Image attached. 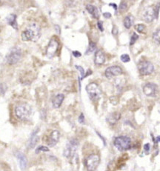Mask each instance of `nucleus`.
<instances>
[{
    "label": "nucleus",
    "mask_w": 160,
    "mask_h": 171,
    "mask_svg": "<svg viewBox=\"0 0 160 171\" xmlns=\"http://www.w3.org/2000/svg\"><path fill=\"white\" fill-rule=\"evenodd\" d=\"M76 68L79 70V71L80 72V74H81L82 79L85 78V70H84V68H83V67L77 66H77H76Z\"/></svg>",
    "instance_id": "obj_29"
},
{
    "label": "nucleus",
    "mask_w": 160,
    "mask_h": 171,
    "mask_svg": "<svg viewBox=\"0 0 160 171\" xmlns=\"http://www.w3.org/2000/svg\"><path fill=\"white\" fill-rule=\"evenodd\" d=\"M86 91H87L90 98L93 101L98 100L100 96H101V90H100L99 87L98 86V85L94 82L88 84L87 87H86Z\"/></svg>",
    "instance_id": "obj_4"
},
{
    "label": "nucleus",
    "mask_w": 160,
    "mask_h": 171,
    "mask_svg": "<svg viewBox=\"0 0 160 171\" xmlns=\"http://www.w3.org/2000/svg\"><path fill=\"white\" fill-rule=\"evenodd\" d=\"M138 69L139 73L143 76H147V75L151 74L154 70V67L151 62L148 61H142L139 62L138 65Z\"/></svg>",
    "instance_id": "obj_7"
},
{
    "label": "nucleus",
    "mask_w": 160,
    "mask_h": 171,
    "mask_svg": "<svg viewBox=\"0 0 160 171\" xmlns=\"http://www.w3.org/2000/svg\"><path fill=\"white\" fill-rule=\"evenodd\" d=\"M121 114L118 112H114V113H110L108 117H107V121L110 125H114L116 122H117L120 119Z\"/></svg>",
    "instance_id": "obj_16"
},
{
    "label": "nucleus",
    "mask_w": 160,
    "mask_h": 171,
    "mask_svg": "<svg viewBox=\"0 0 160 171\" xmlns=\"http://www.w3.org/2000/svg\"><path fill=\"white\" fill-rule=\"evenodd\" d=\"M122 73V69L119 66H111L106 69L104 74L108 79H111L114 76H120Z\"/></svg>",
    "instance_id": "obj_11"
},
{
    "label": "nucleus",
    "mask_w": 160,
    "mask_h": 171,
    "mask_svg": "<svg viewBox=\"0 0 160 171\" xmlns=\"http://www.w3.org/2000/svg\"><path fill=\"white\" fill-rule=\"evenodd\" d=\"M41 36V30L37 24L31 23L22 33V39L24 42H36Z\"/></svg>",
    "instance_id": "obj_1"
},
{
    "label": "nucleus",
    "mask_w": 160,
    "mask_h": 171,
    "mask_svg": "<svg viewBox=\"0 0 160 171\" xmlns=\"http://www.w3.org/2000/svg\"><path fill=\"white\" fill-rule=\"evenodd\" d=\"M100 162L99 156L96 154H91L85 159V165L88 171H94L97 168Z\"/></svg>",
    "instance_id": "obj_6"
},
{
    "label": "nucleus",
    "mask_w": 160,
    "mask_h": 171,
    "mask_svg": "<svg viewBox=\"0 0 160 171\" xmlns=\"http://www.w3.org/2000/svg\"><path fill=\"white\" fill-rule=\"evenodd\" d=\"M91 73H92V71H91V70H88V73H86V75H85V77L88 76H89V75H91Z\"/></svg>",
    "instance_id": "obj_38"
},
{
    "label": "nucleus",
    "mask_w": 160,
    "mask_h": 171,
    "mask_svg": "<svg viewBox=\"0 0 160 171\" xmlns=\"http://www.w3.org/2000/svg\"><path fill=\"white\" fill-rule=\"evenodd\" d=\"M86 10L88 11V13L91 14V16H93L95 19H98L99 17V13L98 9L95 6L92 5H86Z\"/></svg>",
    "instance_id": "obj_19"
},
{
    "label": "nucleus",
    "mask_w": 160,
    "mask_h": 171,
    "mask_svg": "<svg viewBox=\"0 0 160 171\" xmlns=\"http://www.w3.org/2000/svg\"><path fill=\"white\" fill-rule=\"evenodd\" d=\"M127 8H128L127 3H125V2H121L120 5V11L123 12L125 11V10H127Z\"/></svg>",
    "instance_id": "obj_28"
},
{
    "label": "nucleus",
    "mask_w": 160,
    "mask_h": 171,
    "mask_svg": "<svg viewBox=\"0 0 160 171\" xmlns=\"http://www.w3.org/2000/svg\"><path fill=\"white\" fill-rule=\"evenodd\" d=\"M32 113V108L30 105L27 103H23L16 106L15 108V114L18 119L26 120L29 119Z\"/></svg>",
    "instance_id": "obj_2"
},
{
    "label": "nucleus",
    "mask_w": 160,
    "mask_h": 171,
    "mask_svg": "<svg viewBox=\"0 0 160 171\" xmlns=\"http://www.w3.org/2000/svg\"><path fill=\"white\" fill-rule=\"evenodd\" d=\"M78 144H79V142L77 139H72L69 142L64 150V156L65 157L67 158L73 157L77 149Z\"/></svg>",
    "instance_id": "obj_8"
},
{
    "label": "nucleus",
    "mask_w": 160,
    "mask_h": 171,
    "mask_svg": "<svg viewBox=\"0 0 160 171\" xmlns=\"http://www.w3.org/2000/svg\"><path fill=\"white\" fill-rule=\"evenodd\" d=\"M110 6H112L113 8H114L115 11H116V9H117V7H116V4H110Z\"/></svg>",
    "instance_id": "obj_37"
},
{
    "label": "nucleus",
    "mask_w": 160,
    "mask_h": 171,
    "mask_svg": "<svg viewBox=\"0 0 160 171\" xmlns=\"http://www.w3.org/2000/svg\"><path fill=\"white\" fill-rule=\"evenodd\" d=\"M105 62V56H104V53L101 50H97L95 54V59H94V62L96 65H101L104 64Z\"/></svg>",
    "instance_id": "obj_15"
},
{
    "label": "nucleus",
    "mask_w": 160,
    "mask_h": 171,
    "mask_svg": "<svg viewBox=\"0 0 160 171\" xmlns=\"http://www.w3.org/2000/svg\"><path fill=\"white\" fill-rule=\"evenodd\" d=\"M6 20H7L8 23L10 24V25L12 26L14 29L17 30L18 26H17V22H16V16L15 14H11L6 18Z\"/></svg>",
    "instance_id": "obj_20"
},
{
    "label": "nucleus",
    "mask_w": 160,
    "mask_h": 171,
    "mask_svg": "<svg viewBox=\"0 0 160 171\" xmlns=\"http://www.w3.org/2000/svg\"><path fill=\"white\" fill-rule=\"evenodd\" d=\"M49 148L45 146H40L36 149V153H39L40 152H48Z\"/></svg>",
    "instance_id": "obj_24"
},
{
    "label": "nucleus",
    "mask_w": 160,
    "mask_h": 171,
    "mask_svg": "<svg viewBox=\"0 0 160 171\" xmlns=\"http://www.w3.org/2000/svg\"><path fill=\"white\" fill-rule=\"evenodd\" d=\"M157 88L158 87L157 85L153 84V83H147L143 87V92L147 96L154 97L157 95Z\"/></svg>",
    "instance_id": "obj_10"
},
{
    "label": "nucleus",
    "mask_w": 160,
    "mask_h": 171,
    "mask_svg": "<svg viewBox=\"0 0 160 171\" xmlns=\"http://www.w3.org/2000/svg\"><path fill=\"white\" fill-rule=\"evenodd\" d=\"M65 99V96L61 93L57 94L56 96L54 97L53 100V106L54 108H58L61 105V103L63 102V100Z\"/></svg>",
    "instance_id": "obj_18"
},
{
    "label": "nucleus",
    "mask_w": 160,
    "mask_h": 171,
    "mask_svg": "<svg viewBox=\"0 0 160 171\" xmlns=\"http://www.w3.org/2000/svg\"><path fill=\"white\" fill-rule=\"evenodd\" d=\"M135 29H136L139 33H142L145 30V25H143V24H139L135 26Z\"/></svg>",
    "instance_id": "obj_27"
},
{
    "label": "nucleus",
    "mask_w": 160,
    "mask_h": 171,
    "mask_svg": "<svg viewBox=\"0 0 160 171\" xmlns=\"http://www.w3.org/2000/svg\"><path fill=\"white\" fill-rule=\"evenodd\" d=\"M138 39H139V36L137 35L136 33H133V35L131 36V42H130L131 45H133V44L136 42Z\"/></svg>",
    "instance_id": "obj_25"
},
{
    "label": "nucleus",
    "mask_w": 160,
    "mask_h": 171,
    "mask_svg": "<svg viewBox=\"0 0 160 171\" xmlns=\"http://www.w3.org/2000/svg\"><path fill=\"white\" fill-rule=\"evenodd\" d=\"M96 48V44L94 43V42H90L89 46H88V49H87V50H86L85 54H86V55H88V54H92V53L95 51Z\"/></svg>",
    "instance_id": "obj_22"
},
{
    "label": "nucleus",
    "mask_w": 160,
    "mask_h": 171,
    "mask_svg": "<svg viewBox=\"0 0 160 171\" xmlns=\"http://www.w3.org/2000/svg\"><path fill=\"white\" fill-rule=\"evenodd\" d=\"M156 142H160V136L156 138Z\"/></svg>",
    "instance_id": "obj_39"
},
{
    "label": "nucleus",
    "mask_w": 160,
    "mask_h": 171,
    "mask_svg": "<svg viewBox=\"0 0 160 171\" xmlns=\"http://www.w3.org/2000/svg\"><path fill=\"white\" fill-rule=\"evenodd\" d=\"M98 28H99V29L101 30V31H103L104 30V28H103V22L102 21H99L97 23Z\"/></svg>",
    "instance_id": "obj_30"
},
{
    "label": "nucleus",
    "mask_w": 160,
    "mask_h": 171,
    "mask_svg": "<svg viewBox=\"0 0 160 171\" xmlns=\"http://www.w3.org/2000/svg\"><path fill=\"white\" fill-rule=\"evenodd\" d=\"M59 43L54 39H52L49 42L48 47L46 49V56L49 59H52L55 56L56 53L58 50Z\"/></svg>",
    "instance_id": "obj_9"
},
{
    "label": "nucleus",
    "mask_w": 160,
    "mask_h": 171,
    "mask_svg": "<svg viewBox=\"0 0 160 171\" xmlns=\"http://www.w3.org/2000/svg\"><path fill=\"white\" fill-rule=\"evenodd\" d=\"M16 158H18L19 162V166L22 170H24L27 168V164H28V161L27 158L21 152H17L16 153Z\"/></svg>",
    "instance_id": "obj_14"
},
{
    "label": "nucleus",
    "mask_w": 160,
    "mask_h": 171,
    "mask_svg": "<svg viewBox=\"0 0 160 171\" xmlns=\"http://www.w3.org/2000/svg\"><path fill=\"white\" fill-rule=\"evenodd\" d=\"M144 150L145 151V153L147 154L150 151V144H145L144 145Z\"/></svg>",
    "instance_id": "obj_32"
},
{
    "label": "nucleus",
    "mask_w": 160,
    "mask_h": 171,
    "mask_svg": "<svg viewBox=\"0 0 160 171\" xmlns=\"http://www.w3.org/2000/svg\"><path fill=\"white\" fill-rule=\"evenodd\" d=\"M103 16L105 18H107V19H109V18L111 17V14H110V13H104Z\"/></svg>",
    "instance_id": "obj_35"
},
{
    "label": "nucleus",
    "mask_w": 160,
    "mask_h": 171,
    "mask_svg": "<svg viewBox=\"0 0 160 171\" xmlns=\"http://www.w3.org/2000/svg\"><path fill=\"white\" fill-rule=\"evenodd\" d=\"M79 123H81V124L85 123V117H84V115L83 113L79 116Z\"/></svg>",
    "instance_id": "obj_31"
},
{
    "label": "nucleus",
    "mask_w": 160,
    "mask_h": 171,
    "mask_svg": "<svg viewBox=\"0 0 160 171\" xmlns=\"http://www.w3.org/2000/svg\"><path fill=\"white\" fill-rule=\"evenodd\" d=\"M120 59H121V60H122V62H125V63L130 62V60H131L130 56H129L128 54L122 55V56H121V57H120Z\"/></svg>",
    "instance_id": "obj_26"
},
{
    "label": "nucleus",
    "mask_w": 160,
    "mask_h": 171,
    "mask_svg": "<svg viewBox=\"0 0 160 171\" xmlns=\"http://www.w3.org/2000/svg\"><path fill=\"white\" fill-rule=\"evenodd\" d=\"M73 55L75 57H77V58H78V57H80L82 56L81 53H80L79 51H77V50H75V51H73Z\"/></svg>",
    "instance_id": "obj_33"
},
{
    "label": "nucleus",
    "mask_w": 160,
    "mask_h": 171,
    "mask_svg": "<svg viewBox=\"0 0 160 171\" xmlns=\"http://www.w3.org/2000/svg\"><path fill=\"white\" fill-rule=\"evenodd\" d=\"M134 22V18L132 16H128L124 20V26L127 29H130Z\"/></svg>",
    "instance_id": "obj_21"
},
{
    "label": "nucleus",
    "mask_w": 160,
    "mask_h": 171,
    "mask_svg": "<svg viewBox=\"0 0 160 171\" xmlns=\"http://www.w3.org/2000/svg\"><path fill=\"white\" fill-rule=\"evenodd\" d=\"M153 39L156 42L160 44V29L158 30L153 34Z\"/></svg>",
    "instance_id": "obj_23"
},
{
    "label": "nucleus",
    "mask_w": 160,
    "mask_h": 171,
    "mask_svg": "<svg viewBox=\"0 0 160 171\" xmlns=\"http://www.w3.org/2000/svg\"><path fill=\"white\" fill-rule=\"evenodd\" d=\"M156 18L155 9L153 7H148L142 13V19L147 22H151Z\"/></svg>",
    "instance_id": "obj_12"
},
{
    "label": "nucleus",
    "mask_w": 160,
    "mask_h": 171,
    "mask_svg": "<svg viewBox=\"0 0 160 171\" xmlns=\"http://www.w3.org/2000/svg\"><path fill=\"white\" fill-rule=\"evenodd\" d=\"M59 136H60V133H59L58 130H53L48 138V145L50 147H53L56 145L59 139Z\"/></svg>",
    "instance_id": "obj_13"
},
{
    "label": "nucleus",
    "mask_w": 160,
    "mask_h": 171,
    "mask_svg": "<svg viewBox=\"0 0 160 171\" xmlns=\"http://www.w3.org/2000/svg\"><path fill=\"white\" fill-rule=\"evenodd\" d=\"M38 132H39V129H36L34 133H33V134L31 135V137H30V138L29 144H28V146H29V148H30V149L34 148V147L36 146V144H37V142L39 141V136L37 135Z\"/></svg>",
    "instance_id": "obj_17"
},
{
    "label": "nucleus",
    "mask_w": 160,
    "mask_h": 171,
    "mask_svg": "<svg viewBox=\"0 0 160 171\" xmlns=\"http://www.w3.org/2000/svg\"><path fill=\"white\" fill-rule=\"evenodd\" d=\"M55 28H56V32L58 33L59 34H60V28H59V26H58V25H55Z\"/></svg>",
    "instance_id": "obj_36"
},
{
    "label": "nucleus",
    "mask_w": 160,
    "mask_h": 171,
    "mask_svg": "<svg viewBox=\"0 0 160 171\" xmlns=\"http://www.w3.org/2000/svg\"><path fill=\"white\" fill-rule=\"evenodd\" d=\"M22 56V50L18 48H12L8 54L6 60L9 65H15L20 60Z\"/></svg>",
    "instance_id": "obj_5"
},
{
    "label": "nucleus",
    "mask_w": 160,
    "mask_h": 171,
    "mask_svg": "<svg viewBox=\"0 0 160 171\" xmlns=\"http://www.w3.org/2000/svg\"><path fill=\"white\" fill-rule=\"evenodd\" d=\"M118 33V29L116 27V26H114V28H113V30H112V34H114V35H116Z\"/></svg>",
    "instance_id": "obj_34"
},
{
    "label": "nucleus",
    "mask_w": 160,
    "mask_h": 171,
    "mask_svg": "<svg viewBox=\"0 0 160 171\" xmlns=\"http://www.w3.org/2000/svg\"><path fill=\"white\" fill-rule=\"evenodd\" d=\"M114 146L120 151H125L131 149V138L125 136H118L114 140Z\"/></svg>",
    "instance_id": "obj_3"
}]
</instances>
